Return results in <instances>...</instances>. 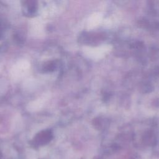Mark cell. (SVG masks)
<instances>
[{
	"label": "cell",
	"mask_w": 159,
	"mask_h": 159,
	"mask_svg": "<svg viewBox=\"0 0 159 159\" xmlns=\"http://www.w3.org/2000/svg\"><path fill=\"white\" fill-rule=\"evenodd\" d=\"M29 67V63L27 61L20 60L18 61L12 69V75L15 79H18L27 71Z\"/></svg>",
	"instance_id": "1"
},
{
	"label": "cell",
	"mask_w": 159,
	"mask_h": 159,
	"mask_svg": "<svg viewBox=\"0 0 159 159\" xmlns=\"http://www.w3.org/2000/svg\"><path fill=\"white\" fill-rule=\"evenodd\" d=\"M44 101H45V98H42L41 99H38V101H35L32 102V104H30V106L29 107V109L32 111H34V110H37L38 109H40L42 106L43 105V104L44 103Z\"/></svg>",
	"instance_id": "2"
}]
</instances>
